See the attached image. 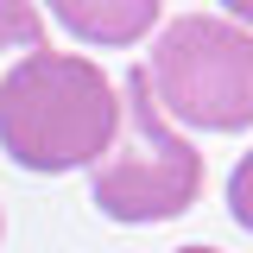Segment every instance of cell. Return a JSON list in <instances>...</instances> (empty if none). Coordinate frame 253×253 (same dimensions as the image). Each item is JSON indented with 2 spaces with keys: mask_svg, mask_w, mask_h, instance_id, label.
<instances>
[{
  "mask_svg": "<svg viewBox=\"0 0 253 253\" xmlns=\"http://www.w3.org/2000/svg\"><path fill=\"white\" fill-rule=\"evenodd\" d=\"M121 133V89L76 51H32L0 76V152L19 171H83Z\"/></svg>",
  "mask_w": 253,
  "mask_h": 253,
  "instance_id": "6da1fadb",
  "label": "cell"
},
{
  "mask_svg": "<svg viewBox=\"0 0 253 253\" xmlns=\"http://www.w3.org/2000/svg\"><path fill=\"white\" fill-rule=\"evenodd\" d=\"M196 196H203V152L165 121L139 63L121 83V133L95 158V209L126 228H152L177 221Z\"/></svg>",
  "mask_w": 253,
  "mask_h": 253,
  "instance_id": "7a4b0ae2",
  "label": "cell"
},
{
  "mask_svg": "<svg viewBox=\"0 0 253 253\" xmlns=\"http://www.w3.org/2000/svg\"><path fill=\"white\" fill-rule=\"evenodd\" d=\"M158 108L203 133L253 126V32L215 13H184L158 32L146 63Z\"/></svg>",
  "mask_w": 253,
  "mask_h": 253,
  "instance_id": "3957f363",
  "label": "cell"
},
{
  "mask_svg": "<svg viewBox=\"0 0 253 253\" xmlns=\"http://www.w3.org/2000/svg\"><path fill=\"white\" fill-rule=\"evenodd\" d=\"M44 6L70 38L101 44V51H126V44L152 38L158 13H165V0H44Z\"/></svg>",
  "mask_w": 253,
  "mask_h": 253,
  "instance_id": "277c9868",
  "label": "cell"
},
{
  "mask_svg": "<svg viewBox=\"0 0 253 253\" xmlns=\"http://www.w3.org/2000/svg\"><path fill=\"white\" fill-rule=\"evenodd\" d=\"M44 51V19L32 0H0V76L13 70L19 57Z\"/></svg>",
  "mask_w": 253,
  "mask_h": 253,
  "instance_id": "5b68a950",
  "label": "cell"
},
{
  "mask_svg": "<svg viewBox=\"0 0 253 253\" xmlns=\"http://www.w3.org/2000/svg\"><path fill=\"white\" fill-rule=\"evenodd\" d=\"M228 215L253 234V152H241V165L228 171Z\"/></svg>",
  "mask_w": 253,
  "mask_h": 253,
  "instance_id": "8992f818",
  "label": "cell"
},
{
  "mask_svg": "<svg viewBox=\"0 0 253 253\" xmlns=\"http://www.w3.org/2000/svg\"><path fill=\"white\" fill-rule=\"evenodd\" d=\"M221 6H228V19H234V26L253 32V0H221Z\"/></svg>",
  "mask_w": 253,
  "mask_h": 253,
  "instance_id": "52a82bcc",
  "label": "cell"
},
{
  "mask_svg": "<svg viewBox=\"0 0 253 253\" xmlns=\"http://www.w3.org/2000/svg\"><path fill=\"white\" fill-rule=\"evenodd\" d=\"M177 253H215V247H177Z\"/></svg>",
  "mask_w": 253,
  "mask_h": 253,
  "instance_id": "ba28073f",
  "label": "cell"
}]
</instances>
